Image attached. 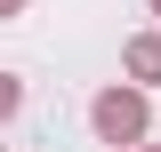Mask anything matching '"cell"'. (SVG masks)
I'll return each instance as SVG.
<instances>
[{
  "label": "cell",
  "mask_w": 161,
  "mask_h": 152,
  "mask_svg": "<svg viewBox=\"0 0 161 152\" xmlns=\"http://www.w3.org/2000/svg\"><path fill=\"white\" fill-rule=\"evenodd\" d=\"M145 8H153V16H161V0H145Z\"/></svg>",
  "instance_id": "8992f818"
},
{
  "label": "cell",
  "mask_w": 161,
  "mask_h": 152,
  "mask_svg": "<svg viewBox=\"0 0 161 152\" xmlns=\"http://www.w3.org/2000/svg\"><path fill=\"white\" fill-rule=\"evenodd\" d=\"M16 112H24V80H16V72H0V128H8Z\"/></svg>",
  "instance_id": "3957f363"
},
{
  "label": "cell",
  "mask_w": 161,
  "mask_h": 152,
  "mask_svg": "<svg viewBox=\"0 0 161 152\" xmlns=\"http://www.w3.org/2000/svg\"><path fill=\"white\" fill-rule=\"evenodd\" d=\"M89 128L105 136V144H145V128H153V104H145L137 80H113V88H97V104H89Z\"/></svg>",
  "instance_id": "6da1fadb"
},
{
  "label": "cell",
  "mask_w": 161,
  "mask_h": 152,
  "mask_svg": "<svg viewBox=\"0 0 161 152\" xmlns=\"http://www.w3.org/2000/svg\"><path fill=\"white\" fill-rule=\"evenodd\" d=\"M0 152H8V144H0Z\"/></svg>",
  "instance_id": "52a82bcc"
},
{
  "label": "cell",
  "mask_w": 161,
  "mask_h": 152,
  "mask_svg": "<svg viewBox=\"0 0 161 152\" xmlns=\"http://www.w3.org/2000/svg\"><path fill=\"white\" fill-rule=\"evenodd\" d=\"M0 16H24V0H0Z\"/></svg>",
  "instance_id": "277c9868"
},
{
  "label": "cell",
  "mask_w": 161,
  "mask_h": 152,
  "mask_svg": "<svg viewBox=\"0 0 161 152\" xmlns=\"http://www.w3.org/2000/svg\"><path fill=\"white\" fill-rule=\"evenodd\" d=\"M121 80H137V88L161 80V32H129L121 40Z\"/></svg>",
  "instance_id": "7a4b0ae2"
},
{
  "label": "cell",
  "mask_w": 161,
  "mask_h": 152,
  "mask_svg": "<svg viewBox=\"0 0 161 152\" xmlns=\"http://www.w3.org/2000/svg\"><path fill=\"white\" fill-rule=\"evenodd\" d=\"M129 152H161V144H129Z\"/></svg>",
  "instance_id": "5b68a950"
}]
</instances>
